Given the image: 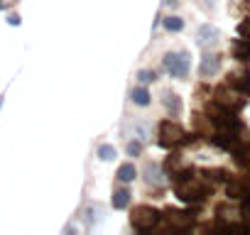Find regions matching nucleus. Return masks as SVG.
Listing matches in <instances>:
<instances>
[{
  "instance_id": "obj_1",
  "label": "nucleus",
  "mask_w": 250,
  "mask_h": 235,
  "mask_svg": "<svg viewBox=\"0 0 250 235\" xmlns=\"http://www.w3.org/2000/svg\"><path fill=\"white\" fill-rule=\"evenodd\" d=\"M208 189H211V186H208L201 176H191L189 172L182 174V176H177V186H174L177 196H179L182 201H187V203H201V201L208 196Z\"/></svg>"
},
{
  "instance_id": "obj_2",
  "label": "nucleus",
  "mask_w": 250,
  "mask_h": 235,
  "mask_svg": "<svg viewBox=\"0 0 250 235\" xmlns=\"http://www.w3.org/2000/svg\"><path fill=\"white\" fill-rule=\"evenodd\" d=\"M189 142V135L182 125L172 123V120H165L160 125V145L162 147H177V145H184Z\"/></svg>"
},
{
  "instance_id": "obj_3",
  "label": "nucleus",
  "mask_w": 250,
  "mask_h": 235,
  "mask_svg": "<svg viewBox=\"0 0 250 235\" xmlns=\"http://www.w3.org/2000/svg\"><path fill=\"white\" fill-rule=\"evenodd\" d=\"M243 96H245V93H240L238 88H233V86L228 88V86H226V88H218V91H216V100H213V103H218L221 108H226V110H230V113H235V110H240V108L245 105V98H243Z\"/></svg>"
},
{
  "instance_id": "obj_4",
  "label": "nucleus",
  "mask_w": 250,
  "mask_h": 235,
  "mask_svg": "<svg viewBox=\"0 0 250 235\" xmlns=\"http://www.w3.org/2000/svg\"><path fill=\"white\" fill-rule=\"evenodd\" d=\"M165 69L174 78H187V74H189V54L187 52H169V54H165Z\"/></svg>"
},
{
  "instance_id": "obj_5",
  "label": "nucleus",
  "mask_w": 250,
  "mask_h": 235,
  "mask_svg": "<svg viewBox=\"0 0 250 235\" xmlns=\"http://www.w3.org/2000/svg\"><path fill=\"white\" fill-rule=\"evenodd\" d=\"M157 220H160V213L152 206H138V208H133L130 223H133L135 230H150V228L157 225Z\"/></svg>"
},
{
  "instance_id": "obj_6",
  "label": "nucleus",
  "mask_w": 250,
  "mask_h": 235,
  "mask_svg": "<svg viewBox=\"0 0 250 235\" xmlns=\"http://www.w3.org/2000/svg\"><path fill=\"white\" fill-rule=\"evenodd\" d=\"M167 223H169L172 228H177V230H187V228H191L194 215H191V213H187V211L169 208V211H167Z\"/></svg>"
},
{
  "instance_id": "obj_7",
  "label": "nucleus",
  "mask_w": 250,
  "mask_h": 235,
  "mask_svg": "<svg viewBox=\"0 0 250 235\" xmlns=\"http://www.w3.org/2000/svg\"><path fill=\"white\" fill-rule=\"evenodd\" d=\"M218 71H221V59H218L216 54H206V57L201 59V66H199L201 78H211V76H216Z\"/></svg>"
},
{
  "instance_id": "obj_8",
  "label": "nucleus",
  "mask_w": 250,
  "mask_h": 235,
  "mask_svg": "<svg viewBox=\"0 0 250 235\" xmlns=\"http://www.w3.org/2000/svg\"><path fill=\"white\" fill-rule=\"evenodd\" d=\"M218 30L216 27H211V25H204L199 32H196V42H199V47H213L216 42H218Z\"/></svg>"
},
{
  "instance_id": "obj_9",
  "label": "nucleus",
  "mask_w": 250,
  "mask_h": 235,
  "mask_svg": "<svg viewBox=\"0 0 250 235\" xmlns=\"http://www.w3.org/2000/svg\"><path fill=\"white\" fill-rule=\"evenodd\" d=\"M162 103H165V108L177 118V115H182V98L177 96V93H172V91H165L162 93Z\"/></svg>"
},
{
  "instance_id": "obj_10",
  "label": "nucleus",
  "mask_w": 250,
  "mask_h": 235,
  "mask_svg": "<svg viewBox=\"0 0 250 235\" xmlns=\"http://www.w3.org/2000/svg\"><path fill=\"white\" fill-rule=\"evenodd\" d=\"M230 52H233V57L235 59H243V61H250V39H235L233 42V47H230Z\"/></svg>"
},
{
  "instance_id": "obj_11",
  "label": "nucleus",
  "mask_w": 250,
  "mask_h": 235,
  "mask_svg": "<svg viewBox=\"0 0 250 235\" xmlns=\"http://www.w3.org/2000/svg\"><path fill=\"white\" fill-rule=\"evenodd\" d=\"M115 176H118V181H120V184H130V181L138 176V169L133 167V162H128V164H120Z\"/></svg>"
},
{
  "instance_id": "obj_12",
  "label": "nucleus",
  "mask_w": 250,
  "mask_h": 235,
  "mask_svg": "<svg viewBox=\"0 0 250 235\" xmlns=\"http://www.w3.org/2000/svg\"><path fill=\"white\" fill-rule=\"evenodd\" d=\"M130 206V191L128 189H118L113 191V208H128Z\"/></svg>"
},
{
  "instance_id": "obj_13",
  "label": "nucleus",
  "mask_w": 250,
  "mask_h": 235,
  "mask_svg": "<svg viewBox=\"0 0 250 235\" xmlns=\"http://www.w3.org/2000/svg\"><path fill=\"white\" fill-rule=\"evenodd\" d=\"M228 86L238 88V91H240V93H245V96H250V74H243V76H233Z\"/></svg>"
},
{
  "instance_id": "obj_14",
  "label": "nucleus",
  "mask_w": 250,
  "mask_h": 235,
  "mask_svg": "<svg viewBox=\"0 0 250 235\" xmlns=\"http://www.w3.org/2000/svg\"><path fill=\"white\" fill-rule=\"evenodd\" d=\"M130 98H133L135 105H150V93H147V88H143V86L133 88V91H130Z\"/></svg>"
},
{
  "instance_id": "obj_15",
  "label": "nucleus",
  "mask_w": 250,
  "mask_h": 235,
  "mask_svg": "<svg viewBox=\"0 0 250 235\" xmlns=\"http://www.w3.org/2000/svg\"><path fill=\"white\" fill-rule=\"evenodd\" d=\"M226 191H228L230 198H243V196H248V189H245V184H240V181H228Z\"/></svg>"
},
{
  "instance_id": "obj_16",
  "label": "nucleus",
  "mask_w": 250,
  "mask_h": 235,
  "mask_svg": "<svg viewBox=\"0 0 250 235\" xmlns=\"http://www.w3.org/2000/svg\"><path fill=\"white\" fill-rule=\"evenodd\" d=\"M165 27H167L169 32H182V30H184V20L177 18V15H169V18L165 20Z\"/></svg>"
},
{
  "instance_id": "obj_17",
  "label": "nucleus",
  "mask_w": 250,
  "mask_h": 235,
  "mask_svg": "<svg viewBox=\"0 0 250 235\" xmlns=\"http://www.w3.org/2000/svg\"><path fill=\"white\" fill-rule=\"evenodd\" d=\"M115 155H118V152H115V147H113V145H101V147H98V157H101L103 162L115 159Z\"/></svg>"
},
{
  "instance_id": "obj_18",
  "label": "nucleus",
  "mask_w": 250,
  "mask_h": 235,
  "mask_svg": "<svg viewBox=\"0 0 250 235\" xmlns=\"http://www.w3.org/2000/svg\"><path fill=\"white\" fill-rule=\"evenodd\" d=\"M138 78H140V83H152V81L157 78V74H155V71H147V69H145V71H140V74H138Z\"/></svg>"
},
{
  "instance_id": "obj_19",
  "label": "nucleus",
  "mask_w": 250,
  "mask_h": 235,
  "mask_svg": "<svg viewBox=\"0 0 250 235\" xmlns=\"http://www.w3.org/2000/svg\"><path fill=\"white\" fill-rule=\"evenodd\" d=\"M238 35H240L243 39H250V20H243V22L238 25Z\"/></svg>"
},
{
  "instance_id": "obj_20",
  "label": "nucleus",
  "mask_w": 250,
  "mask_h": 235,
  "mask_svg": "<svg viewBox=\"0 0 250 235\" xmlns=\"http://www.w3.org/2000/svg\"><path fill=\"white\" fill-rule=\"evenodd\" d=\"M140 152H143V145H140V142H130V145H128V155H130V157H138Z\"/></svg>"
},
{
  "instance_id": "obj_21",
  "label": "nucleus",
  "mask_w": 250,
  "mask_h": 235,
  "mask_svg": "<svg viewBox=\"0 0 250 235\" xmlns=\"http://www.w3.org/2000/svg\"><path fill=\"white\" fill-rule=\"evenodd\" d=\"M147 181H150V184H152V181H155V184L160 181V176H157V167H152V164L147 167Z\"/></svg>"
},
{
  "instance_id": "obj_22",
  "label": "nucleus",
  "mask_w": 250,
  "mask_h": 235,
  "mask_svg": "<svg viewBox=\"0 0 250 235\" xmlns=\"http://www.w3.org/2000/svg\"><path fill=\"white\" fill-rule=\"evenodd\" d=\"M199 8L206 10V13H211V10L216 8V3H213V0H199Z\"/></svg>"
},
{
  "instance_id": "obj_23",
  "label": "nucleus",
  "mask_w": 250,
  "mask_h": 235,
  "mask_svg": "<svg viewBox=\"0 0 250 235\" xmlns=\"http://www.w3.org/2000/svg\"><path fill=\"white\" fill-rule=\"evenodd\" d=\"M8 22H10V25H20V18H18V15H10Z\"/></svg>"
},
{
  "instance_id": "obj_24",
  "label": "nucleus",
  "mask_w": 250,
  "mask_h": 235,
  "mask_svg": "<svg viewBox=\"0 0 250 235\" xmlns=\"http://www.w3.org/2000/svg\"><path fill=\"white\" fill-rule=\"evenodd\" d=\"M0 10H3V0H0Z\"/></svg>"
}]
</instances>
